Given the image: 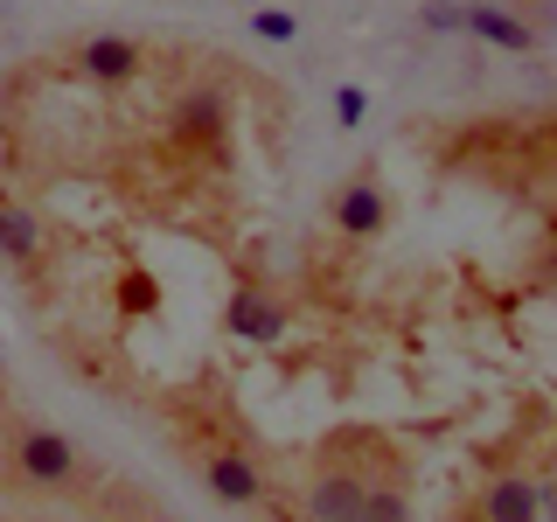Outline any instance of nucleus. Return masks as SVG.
<instances>
[{
	"label": "nucleus",
	"mask_w": 557,
	"mask_h": 522,
	"mask_svg": "<svg viewBox=\"0 0 557 522\" xmlns=\"http://www.w3.org/2000/svg\"><path fill=\"white\" fill-rule=\"evenodd\" d=\"M14 474H22V487H35V495H63V487L84 481V452L57 425H22L14 432Z\"/></svg>",
	"instance_id": "obj_1"
},
{
	"label": "nucleus",
	"mask_w": 557,
	"mask_h": 522,
	"mask_svg": "<svg viewBox=\"0 0 557 522\" xmlns=\"http://www.w3.org/2000/svg\"><path fill=\"white\" fill-rule=\"evenodd\" d=\"M119 300H126V313H147L153 307V278L147 272H126V278H119Z\"/></svg>",
	"instance_id": "obj_15"
},
{
	"label": "nucleus",
	"mask_w": 557,
	"mask_h": 522,
	"mask_svg": "<svg viewBox=\"0 0 557 522\" xmlns=\"http://www.w3.org/2000/svg\"><path fill=\"white\" fill-rule=\"evenodd\" d=\"M174 147L202 153V161H231V91L223 84H196L174 98Z\"/></svg>",
	"instance_id": "obj_2"
},
{
	"label": "nucleus",
	"mask_w": 557,
	"mask_h": 522,
	"mask_svg": "<svg viewBox=\"0 0 557 522\" xmlns=\"http://www.w3.org/2000/svg\"><path fill=\"white\" fill-rule=\"evenodd\" d=\"M467 35H481L487 49H509V57H530L536 49V35L522 28L502 0H467Z\"/></svg>",
	"instance_id": "obj_9"
},
{
	"label": "nucleus",
	"mask_w": 557,
	"mask_h": 522,
	"mask_svg": "<svg viewBox=\"0 0 557 522\" xmlns=\"http://www.w3.org/2000/svg\"><path fill=\"white\" fill-rule=\"evenodd\" d=\"M196 474L223 509H258V501H265V467H258V452L237 446V439H209L196 452Z\"/></svg>",
	"instance_id": "obj_3"
},
{
	"label": "nucleus",
	"mask_w": 557,
	"mask_h": 522,
	"mask_svg": "<svg viewBox=\"0 0 557 522\" xmlns=\"http://www.w3.org/2000/svg\"><path fill=\"white\" fill-rule=\"evenodd\" d=\"M327 223H335L342 237H383L391 231V196H383L376 167H356L335 196H327Z\"/></svg>",
	"instance_id": "obj_5"
},
{
	"label": "nucleus",
	"mask_w": 557,
	"mask_h": 522,
	"mask_svg": "<svg viewBox=\"0 0 557 522\" xmlns=\"http://www.w3.org/2000/svg\"><path fill=\"white\" fill-rule=\"evenodd\" d=\"M536 515H544V522H557V474H550L544 487H536Z\"/></svg>",
	"instance_id": "obj_17"
},
{
	"label": "nucleus",
	"mask_w": 557,
	"mask_h": 522,
	"mask_svg": "<svg viewBox=\"0 0 557 522\" xmlns=\"http://www.w3.org/2000/svg\"><path fill=\"white\" fill-rule=\"evenodd\" d=\"M362 495H370V467L321 460V467L307 474L300 509H307V522H356V515H362Z\"/></svg>",
	"instance_id": "obj_4"
},
{
	"label": "nucleus",
	"mask_w": 557,
	"mask_h": 522,
	"mask_svg": "<svg viewBox=\"0 0 557 522\" xmlns=\"http://www.w3.org/2000/svg\"><path fill=\"white\" fill-rule=\"evenodd\" d=\"M251 35H258V42H293V35H300V22H293L286 8H258V14H251Z\"/></svg>",
	"instance_id": "obj_14"
},
{
	"label": "nucleus",
	"mask_w": 557,
	"mask_h": 522,
	"mask_svg": "<svg viewBox=\"0 0 557 522\" xmlns=\"http://www.w3.org/2000/svg\"><path fill=\"white\" fill-rule=\"evenodd\" d=\"M418 28H432V35H467V0H425V8H418Z\"/></svg>",
	"instance_id": "obj_12"
},
{
	"label": "nucleus",
	"mask_w": 557,
	"mask_h": 522,
	"mask_svg": "<svg viewBox=\"0 0 557 522\" xmlns=\"http://www.w3.org/2000/svg\"><path fill=\"white\" fill-rule=\"evenodd\" d=\"M474 509H481V522H544L536 515V481L530 474H495L481 487Z\"/></svg>",
	"instance_id": "obj_10"
},
{
	"label": "nucleus",
	"mask_w": 557,
	"mask_h": 522,
	"mask_svg": "<svg viewBox=\"0 0 557 522\" xmlns=\"http://www.w3.org/2000/svg\"><path fill=\"white\" fill-rule=\"evenodd\" d=\"M502 8H509L516 22L536 35V42H544V35H557V0H502Z\"/></svg>",
	"instance_id": "obj_13"
},
{
	"label": "nucleus",
	"mask_w": 557,
	"mask_h": 522,
	"mask_svg": "<svg viewBox=\"0 0 557 522\" xmlns=\"http://www.w3.org/2000/svg\"><path fill=\"white\" fill-rule=\"evenodd\" d=\"M356 522H411V481L397 474H370V495H362V515Z\"/></svg>",
	"instance_id": "obj_11"
},
{
	"label": "nucleus",
	"mask_w": 557,
	"mask_h": 522,
	"mask_svg": "<svg viewBox=\"0 0 557 522\" xmlns=\"http://www.w3.org/2000/svg\"><path fill=\"white\" fill-rule=\"evenodd\" d=\"M70 63H77L84 84H104V91H119V84H139V70H147V49H139L133 35L104 28V35H84Z\"/></svg>",
	"instance_id": "obj_6"
},
{
	"label": "nucleus",
	"mask_w": 557,
	"mask_h": 522,
	"mask_svg": "<svg viewBox=\"0 0 557 522\" xmlns=\"http://www.w3.org/2000/svg\"><path fill=\"white\" fill-rule=\"evenodd\" d=\"M42 216H35L28 202H14V196H0V265H14V272H42Z\"/></svg>",
	"instance_id": "obj_8"
},
{
	"label": "nucleus",
	"mask_w": 557,
	"mask_h": 522,
	"mask_svg": "<svg viewBox=\"0 0 557 522\" xmlns=\"http://www.w3.org/2000/svg\"><path fill=\"white\" fill-rule=\"evenodd\" d=\"M223 321H231V335H237V341H258V348H272L278 335H286V321H293V313L278 307V293L237 286V293H231V307H223Z\"/></svg>",
	"instance_id": "obj_7"
},
{
	"label": "nucleus",
	"mask_w": 557,
	"mask_h": 522,
	"mask_svg": "<svg viewBox=\"0 0 557 522\" xmlns=\"http://www.w3.org/2000/svg\"><path fill=\"white\" fill-rule=\"evenodd\" d=\"M550 237H557V223H550Z\"/></svg>",
	"instance_id": "obj_18"
},
{
	"label": "nucleus",
	"mask_w": 557,
	"mask_h": 522,
	"mask_svg": "<svg viewBox=\"0 0 557 522\" xmlns=\"http://www.w3.org/2000/svg\"><path fill=\"white\" fill-rule=\"evenodd\" d=\"M335 112H342V126H356V119L370 112V98H362L356 84H342V91H335Z\"/></svg>",
	"instance_id": "obj_16"
}]
</instances>
